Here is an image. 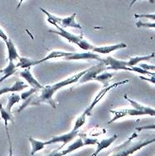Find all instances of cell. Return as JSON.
Returning <instances> with one entry per match:
<instances>
[{"instance_id":"6da1fadb","label":"cell","mask_w":155,"mask_h":156,"mask_svg":"<svg viewBox=\"0 0 155 156\" xmlns=\"http://www.w3.org/2000/svg\"><path fill=\"white\" fill-rule=\"evenodd\" d=\"M86 71L87 68L86 70L81 71L77 74H75L71 77L66 78L65 80H62L61 81H58L55 84L45 86L42 90H40L41 91H40V93L38 95L36 96L34 94L33 96L29 97L28 99L24 101L23 105L18 110V112H20V111H22L23 109L29 106V105H40V104H42V103L48 104V105H51L53 109H56L57 108V105H56V102L53 99V96L55 95V93L59 90H61L63 87L73 84V83H76V82H78L80 78L86 72Z\"/></svg>"},{"instance_id":"7a4b0ae2","label":"cell","mask_w":155,"mask_h":156,"mask_svg":"<svg viewBox=\"0 0 155 156\" xmlns=\"http://www.w3.org/2000/svg\"><path fill=\"white\" fill-rule=\"evenodd\" d=\"M137 138L138 134L134 132L124 143L114 148L108 156H132L137 151L154 143L155 141L153 138L149 140H137Z\"/></svg>"},{"instance_id":"3957f363","label":"cell","mask_w":155,"mask_h":156,"mask_svg":"<svg viewBox=\"0 0 155 156\" xmlns=\"http://www.w3.org/2000/svg\"><path fill=\"white\" fill-rule=\"evenodd\" d=\"M129 80H124V81H117L115 83H113V84L110 85V86H108L106 87H103V89H102L100 92H99L96 96L95 97V99L93 100L91 103L90 104L89 106H87V108H86V110L83 111V113L80 115V116L78 117L77 120H76V122H75V126L73 127V129H76V130H79L80 128H81L82 126L85 125L86 123V117L87 116H90L91 114H92L93 110L94 108L96 107V105L98 104L100 101L103 98L104 96V95L109 92L110 90H111L114 88H116L119 86H121V85H125L126 83H129Z\"/></svg>"},{"instance_id":"277c9868","label":"cell","mask_w":155,"mask_h":156,"mask_svg":"<svg viewBox=\"0 0 155 156\" xmlns=\"http://www.w3.org/2000/svg\"><path fill=\"white\" fill-rule=\"evenodd\" d=\"M52 25L57 28V30H50L49 31L50 33H55V34H57V35H59V36L62 37L63 38H65L66 40H67L69 42L73 43V44H76V45L78 46L79 48H81L84 51H92V49L94 48L95 46L84 38L83 36H78V35L73 34V33H70L68 31H66L65 28H62V27H59L57 24H52Z\"/></svg>"},{"instance_id":"5b68a950","label":"cell","mask_w":155,"mask_h":156,"mask_svg":"<svg viewBox=\"0 0 155 156\" xmlns=\"http://www.w3.org/2000/svg\"><path fill=\"white\" fill-rule=\"evenodd\" d=\"M40 10L42 12H44L45 14L48 17V22L51 24H57L59 27L65 28V27H73V28H76L79 30H82V27L81 24L78 23L76 21V13L75 12L69 17L66 18H59L57 16L51 14V12H49L44 9H40Z\"/></svg>"},{"instance_id":"8992f818","label":"cell","mask_w":155,"mask_h":156,"mask_svg":"<svg viewBox=\"0 0 155 156\" xmlns=\"http://www.w3.org/2000/svg\"><path fill=\"white\" fill-rule=\"evenodd\" d=\"M78 136H80V137L76 139L72 144H71L69 146H67L65 150L60 151V155L65 156L66 154H69L74 152L76 150H79L80 148L86 146V145H95V144L98 143V140L96 139L88 138L85 135H81L80 133H79Z\"/></svg>"},{"instance_id":"52a82bcc","label":"cell","mask_w":155,"mask_h":156,"mask_svg":"<svg viewBox=\"0 0 155 156\" xmlns=\"http://www.w3.org/2000/svg\"><path fill=\"white\" fill-rule=\"evenodd\" d=\"M79 135V130H76V129H72L70 132L66 133L64 135H57V136H54L51 140H49L48 141H45L47 145L52 144H57V143H62V146H60L58 149H57V151H59L62 147H64L66 144H67L70 142H72L76 137H77Z\"/></svg>"},{"instance_id":"ba28073f","label":"cell","mask_w":155,"mask_h":156,"mask_svg":"<svg viewBox=\"0 0 155 156\" xmlns=\"http://www.w3.org/2000/svg\"><path fill=\"white\" fill-rule=\"evenodd\" d=\"M105 66V69L107 70H114V71H129V72H132L131 67H128L127 66V62L126 61H121L118 60L116 58L109 56L107 57L102 58L100 61Z\"/></svg>"},{"instance_id":"9c48e42d","label":"cell","mask_w":155,"mask_h":156,"mask_svg":"<svg viewBox=\"0 0 155 156\" xmlns=\"http://www.w3.org/2000/svg\"><path fill=\"white\" fill-rule=\"evenodd\" d=\"M104 70H105V66L101 62H100L98 64H96V66H93L90 68H87L86 72L80 78V80L78 81L79 84H83V83H86L88 81H94L95 78L99 74H100L104 72Z\"/></svg>"},{"instance_id":"30bf717a","label":"cell","mask_w":155,"mask_h":156,"mask_svg":"<svg viewBox=\"0 0 155 156\" xmlns=\"http://www.w3.org/2000/svg\"><path fill=\"white\" fill-rule=\"evenodd\" d=\"M111 114L114 115L113 118L111 119L108 124H111L119 120L120 118L126 116H138V115H144L143 113L137 111L135 109H121V110H111L110 111Z\"/></svg>"},{"instance_id":"8fae6325","label":"cell","mask_w":155,"mask_h":156,"mask_svg":"<svg viewBox=\"0 0 155 156\" xmlns=\"http://www.w3.org/2000/svg\"><path fill=\"white\" fill-rule=\"evenodd\" d=\"M101 57L100 55L94 53L92 51H84V52H72L68 57H66V60H98L101 61Z\"/></svg>"},{"instance_id":"7c38bea8","label":"cell","mask_w":155,"mask_h":156,"mask_svg":"<svg viewBox=\"0 0 155 156\" xmlns=\"http://www.w3.org/2000/svg\"><path fill=\"white\" fill-rule=\"evenodd\" d=\"M126 48H127V45L125 43L121 42V43H117V44H114V45L100 46V47L95 46L91 51L94 53H96V54H110L112 51Z\"/></svg>"},{"instance_id":"4fadbf2b","label":"cell","mask_w":155,"mask_h":156,"mask_svg":"<svg viewBox=\"0 0 155 156\" xmlns=\"http://www.w3.org/2000/svg\"><path fill=\"white\" fill-rule=\"evenodd\" d=\"M19 75L22 78H23L24 80L27 81V83L29 86L32 87V88H36L38 90H42V88L44 87V86H42L40 82H39L36 78L33 76V75L31 72V68H27V69H24L23 71H22Z\"/></svg>"},{"instance_id":"5bb4252c","label":"cell","mask_w":155,"mask_h":156,"mask_svg":"<svg viewBox=\"0 0 155 156\" xmlns=\"http://www.w3.org/2000/svg\"><path fill=\"white\" fill-rule=\"evenodd\" d=\"M124 98L130 103V105H132L133 108L135 109V110H137V111H140V112L143 113V115H149L150 116H154L155 115L154 109L152 108V107H149V106H147V105H142L140 103H139V102L135 101L134 100L130 99L127 95H125V96H124Z\"/></svg>"},{"instance_id":"9a60e30c","label":"cell","mask_w":155,"mask_h":156,"mask_svg":"<svg viewBox=\"0 0 155 156\" xmlns=\"http://www.w3.org/2000/svg\"><path fill=\"white\" fill-rule=\"evenodd\" d=\"M72 54V52H68V51H52L50 52L49 54H48L46 57H44L40 60L35 61V66L38 65L40 63L44 62L48 60H51V59H56V58H64L66 59V57H68L70 55Z\"/></svg>"},{"instance_id":"2e32d148","label":"cell","mask_w":155,"mask_h":156,"mask_svg":"<svg viewBox=\"0 0 155 156\" xmlns=\"http://www.w3.org/2000/svg\"><path fill=\"white\" fill-rule=\"evenodd\" d=\"M118 138V135H114L111 137H109L107 139H104L100 141H98V143L96 144V150L94 152V153L91 154V156H97L101 152L102 150L106 149V148L110 147L111 145V144L113 143L114 141L116 140V139Z\"/></svg>"},{"instance_id":"e0dca14e","label":"cell","mask_w":155,"mask_h":156,"mask_svg":"<svg viewBox=\"0 0 155 156\" xmlns=\"http://www.w3.org/2000/svg\"><path fill=\"white\" fill-rule=\"evenodd\" d=\"M27 85L24 83L23 81H16L14 84L12 85V87H2L0 88V96H3L4 94L9 93V92H17V91H20L23 90L25 88H27Z\"/></svg>"},{"instance_id":"ac0fdd59","label":"cell","mask_w":155,"mask_h":156,"mask_svg":"<svg viewBox=\"0 0 155 156\" xmlns=\"http://www.w3.org/2000/svg\"><path fill=\"white\" fill-rule=\"evenodd\" d=\"M5 44H6L7 49H8V60L11 62H14L15 61L18 60L20 56L18 55V50H17L13 42L11 39H9L8 41L5 42Z\"/></svg>"},{"instance_id":"d6986e66","label":"cell","mask_w":155,"mask_h":156,"mask_svg":"<svg viewBox=\"0 0 155 156\" xmlns=\"http://www.w3.org/2000/svg\"><path fill=\"white\" fill-rule=\"evenodd\" d=\"M28 140H29L30 144H31V154L32 155H34L35 154L41 151L45 148V146L47 145L46 144V142L42 140H35V139L32 138V137H29L28 138Z\"/></svg>"},{"instance_id":"ffe728a7","label":"cell","mask_w":155,"mask_h":156,"mask_svg":"<svg viewBox=\"0 0 155 156\" xmlns=\"http://www.w3.org/2000/svg\"><path fill=\"white\" fill-rule=\"evenodd\" d=\"M17 66H16V64L14 62H9V65L5 67V68H3V73H2V77L0 78V83L3 81L5 79L7 78H9V76H11L13 74L16 73L17 72Z\"/></svg>"},{"instance_id":"44dd1931","label":"cell","mask_w":155,"mask_h":156,"mask_svg":"<svg viewBox=\"0 0 155 156\" xmlns=\"http://www.w3.org/2000/svg\"><path fill=\"white\" fill-rule=\"evenodd\" d=\"M154 57V53H152L147 56H142V57H134L129 58V60L126 61L127 62V66L128 67H132V66H136V65L139 64L141 62H146V61L150 60L151 58Z\"/></svg>"},{"instance_id":"7402d4cb","label":"cell","mask_w":155,"mask_h":156,"mask_svg":"<svg viewBox=\"0 0 155 156\" xmlns=\"http://www.w3.org/2000/svg\"><path fill=\"white\" fill-rule=\"evenodd\" d=\"M35 61L29 59L27 57H19L18 58V63L16 64L17 68H23V69H27V68H31L32 66H35Z\"/></svg>"},{"instance_id":"603a6c76","label":"cell","mask_w":155,"mask_h":156,"mask_svg":"<svg viewBox=\"0 0 155 156\" xmlns=\"http://www.w3.org/2000/svg\"><path fill=\"white\" fill-rule=\"evenodd\" d=\"M113 73L112 72H102L100 74H99L94 81H97L99 82H101L103 84V87H106L109 85L110 80H111L112 76H113Z\"/></svg>"},{"instance_id":"cb8c5ba5","label":"cell","mask_w":155,"mask_h":156,"mask_svg":"<svg viewBox=\"0 0 155 156\" xmlns=\"http://www.w3.org/2000/svg\"><path fill=\"white\" fill-rule=\"evenodd\" d=\"M0 115H1V118H2V120H3V122H4L5 129L8 128V124H9V121L12 122V123L14 122V121H13V118H12V113L8 112V111H6V109L3 107L2 104H0Z\"/></svg>"},{"instance_id":"d4e9b609","label":"cell","mask_w":155,"mask_h":156,"mask_svg":"<svg viewBox=\"0 0 155 156\" xmlns=\"http://www.w3.org/2000/svg\"><path fill=\"white\" fill-rule=\"evenodd\" d=\"M21 101V97H20V95H18V94H15L14 92L12 93L10 96L8 97V104L6 105V111L9 113H11V111H12V106L17 104L18 102Z\"/></svg>"},{"instance_id":"484cf974","label":"cell","mask_w":155,"mask_h":156,"mask_svg":"<svg viewBox=\"0 0 155 156\" xmlns=\"http://www.w3.org/2000/svg\"><path fill=\"white\" fill-rule=\"evenodd\" d=\"M38 89H36V88H31V89H29V90H27V91H25V92H23V93L21 94V96H20V97H21V100L22 101H26V100H27L29 97H31L32 96H33L34 94H36L38 92Z\"/></svg>"},{"instance_id":"4316f807","label":"cell","mask_w":155,"mask_h":156,"mask_svg":"<svg viewBox=\"0 0 155 156\" xmlns=\"http://www.w3.org/2000/svg\"><path fill=\"white\" fill-rule=\"evenodd\" d=\"M136 26L138 27H145V28H154L155 27V24L154 23H144V22L139 21L137 22V23H136Z\"/></svg>"},{"instance_id":"83f0119b","label":"cell","mask_w":155,"mask_h":156,"mask_svg":"<svg viewBox=\"0 0 155 156\" xmlns=\"http://www.w3.org/2000/svg\"><path fill=\"white\" fill-rule=\"evenodd\" d=\"M6 130V135H7V138H8V141H9V156H13V151H12V140H11V137H10V135H9V129L7 128L5 129Z\"/></svg>"},{"instance_id":"f1b7e54d","label":"cell","mask_w":155,"mask_h":156,"mask_svg":"<svg viewBox=\"0 0 155 156\" xmlns=\"http://www.w3.org/2000/svg\"><path fill=\"white\" fill-rule=\"evenodd\" d=\"M139 67H140V68H142L143 70H145L147 72H150V70H151V71H153L155 68V66H153V65H148L146 63H140Z\"/></svg>"},{"instance_id":"f546056e","label":"cell","mask_w":155,"mask_h":156,"mask_svg":"<svg viewBox=\"0 0 155 156\" xmlns=\"http://www.w3.org/2000/svg\"><path fill=\"white\" fill-rule=\"evenodd\" d=\"M134 18H151L152 20L155 19V14L152 13V14H134Z\"/></svg>"},{"instance_id":"4dcf8cb0","label":"cell","mask_w":155,"mask_h":156,"mask_svg":"<svg viewBox=\"0 0 155 156\" xmlns=\"http://www.w3.org/2000/svg\"><path fill=\"white\" fill-rule=\"evenodd\" d=\"M0 38L2 39V40H3L4 42L9 40V38H8V35L4 33V31H3L1 27H0Z\"/></svg>"},{"instance_id":"1f68e13d","label":"cell","mask_w":155,"mask_h":156,"mask_svg":"<svg viewBox=\"0 0 155 156\" xmlns=\"http://www.w3.org/2000/svg\"><path fill=\"white\" fill-rule=\"evenodd\" d=\"M140 79H143V80H145V81H150V82H152L153 84H154L155 83V76H151V78H147L144 77V76H139Z\"/></svg>"},{"instance_id":"d6a6232c","label":"cell","mask_w":155,"mask_h":156,"mask_svg":"<svg viewBox=\"0 0 155 156\" xmlns=\"http://www.w3.org/2000/svg\"><path fill=\"white\" fill-rule=\"evenodd\" d=\"M2 73H3V69L0 70V74H2Z\"/></svg>"}]
</instances>
